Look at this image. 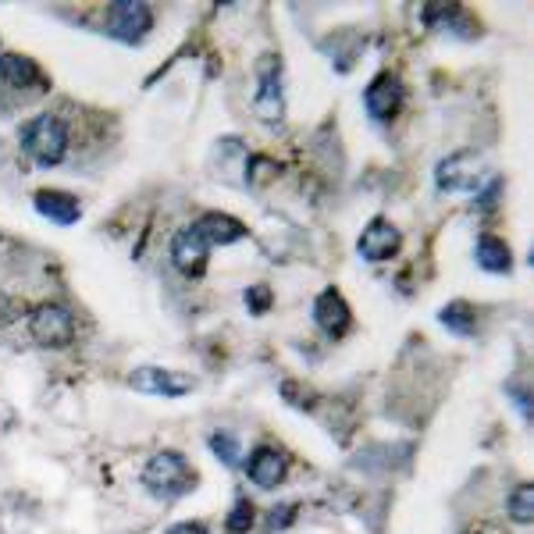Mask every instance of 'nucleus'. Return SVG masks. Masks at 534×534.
Listing matches in <instances>:
<instances>
[{
  "instance_id": "nucleus-6",
  "label": "nucleus",
  "mask_w": 534,
  "mask_h": 534,
  "mask_svg": "<svg viewBox=\"0 0 534 534\" xmlns=\"http://www.w3.org/2000/svg\"><path fill=\"white\" fill-rule=\"evenodd\" d=\"M481 175H485V168H481L478 154H470V150L445 157L435 168V182L442 193H478Z\"/></svg>"
},
{
  "instance_id": "nucleus-11",
  "label": "nucleus",
  "mask_w": 534,
  "mask_h": 534,
  "mask_svg": "<svg viewBox=\"0 0 534 534\" xmlns=\"http://www.w3.org/2000/svg\"><path fill=\"white\" fill-rule=\"evenodd\" d=\"M314 321L324 335H332V339H342V335L353 328V310H349L346 296L339 289H324L314 303Z\"/></svg>"
},
{
  "instance_id": "nucleus-8",
  "label": "nucleus",
  "mask_w": 534,
  "mask_h": 534,
  "mask_svg": "<svg viewBox=\"0 0 534 534\" xmlns=\"http://www.w3.org/2000/svg\"><path fill=\"white\" fill-rule=\"evenodd\" d=\"M171 264L178 267V275H186V278H203V275H207V264H211V246L203 243L200 235L193 232V225L178 228L175 239H171Z\"/></svg>"
},
{
  "instance_id": "nucleus-9",
  "label": "nucleus",
  "mask_w": 534,
  "mask_h": 534,
  "mask_svg": "<svg viewBox=\"0 0 534 534\" xmlns=\"http://www.w3.org/2000/svg\"><path fill=\"white\" fill-rule=\"evenodd\" d=\"M403 97H406V89H403V82H399V75L381 72L378 79L364 89V107L374 122H392L399 114V107H403Z\"/></svg>"
},
{
  "instance_id": "nucleus-23",
  "label": "nucleus",
  "mask_w": 534,
  "mask_h": 534,
  "mask_svg": "<svg viewBox=\"0 0 534 534\" xmlns=\"http://www.w3.org/2000/svg\"><path fill=\"white\" fill-rule=\"evenodd\" d=\"M243 303L250 307L253 317H260V314H267V310L275 307V292L267 289V285H250V289L243 292Z\"/></svg>"
},
{
  "instance_id": "nucleus-19",
  "label": "nucleus",
  "mask_w": 534,
  "mask_h": 534,
  "mask_svg": "<svg viewBox=\"0 0 534 534\" xmlns=\"http://www.w3.org/2000/svg\"><path fill=\"white\" fill-rule=\"evenodd\" d=\"M211 453L232 470L243 463V445H239V438H235L232 431H214V435H211Z\"/></svg>"
},
{
  "instance_id": "nucleus-24",
  "label": "nucleus",
  "mask_w": 534,
  "mask_h": 534,
  "mask_svg": "<svg viewBox=\"0 0 534 534\" xmlns=\"http://www.w3.org/2000/svg\"><path fill=\"white\" fill-rule=\"evenodd\" d=\"M296 513H300V506H296V502H282L278 510H271V517H267V527H271V534L285 531V527L296 520Z\"/></svg>"
},
{
  "instance_id": "nucleus-16",
  "label": "nucleus",
  "mask_w": 534,
  "mask_h": 534,
  "mask_svg": "<svg viewBox=\"0 0 534 534\" xmlns=\"http://www.w3.org/2000/svg\"><path fill=\"white\" fill-rule=\"evenodd\" d=\"M474 260H478V267L488 271V275H510L513 271L510 243H506L502 235H492V232H485L478 243H474Z\"/></svg>"
},
{
  "instance_id": "nucleus-26",
  "label": "nucleus",
  "mask_w": 534,
  "mask_h": 534,
  "mask_svg": "<svg viewBox=\"0 0 534 534\" xmlns=\"http://www.w3.org/2000/svg\"><path fill=\"white\" fill-rule=\"evenodd\" d=\"M510 399L520 406V413H524L527 421L534 417V406H531V399H527V389H520V385H510Z\"/></svg>"
},
{
  "instance_id": "nucleus-12",
  "label": "nucleus",
  "mask_w": 534,
  "mask_h": 534,
  "mask_svg": "<svg viewBox=\"0 0 534 534\" xmlns=\"http://www.w3.org/2000/svg\"><path fill=\"white\" fill-rule=\"evenodd\" d=\"M0 82H4L8 89H18V93L50 86V79L43 75V68L36 65L33 57H25V54H0Z\"/></svg>"
},
{
  "instance_id": "nucleus-3",
  "label": "nucleus",
  "mask_w": 534,
  "mask_h": 534,
  "mask_svg": "<svg viewBox=\"0 0 534 534\" xmlns=\"http://www.w3.org/2000/svg\"><path fill=\"white\" fill-rule=\"evenodd\" d=\"M104 33L125 47H139L154 33V11L143 0H118L104 11Z\"/></svg>"
},
{
  "instance_id": "nucleus-25",
  "label": "nucleus",
  "mask_w": 534,
  "mask_h": 534,
  "mask_svg": "<svg viewBox=\"0 0 534 534\" xmlns=\"http://www.w3.org/2000/svg\"><path fill=\"white\" fill-rule=\"evenodd\" d=\"M502 189H506V182H502V178L495 175L485 189H478L481 196H478V200H474V207H478V211H492V207H495V200H499V196H502Z\"/></svg>"
},
{
  "instance_id": "nucleus-2",
  "label": "nucleus",
  "mask_w": 534,
  "mask_h": 534,
  "mask_svg": "<svg viewBox=\"0 0 534 534\" xmlns=\"http://www.w3.org/2000/svg\"><path fill=\"white\" fill-rule=\"evenodd\" d=\"M143 488L154 499L175 502L196 488V474L182 453H154L143 467Z\"/></svg>"
},
{
  "instance_id": "nucleus-10",
  "label": "nucleus",
  "mask_w": 534,
  "mask_h": 534,
  "mask_svg": "<svg viewBox=\"0 0 534 534\" xmlns=\"http://www.w3.org/2000/svg\"><path fill=\"white\" fill-rule=\"evenodd\" d=\"M399 246H403V235H399V228L385 218H374L371 225L360 232V239H356V253L364 260H371V264L396 257Z\"/></svg>"
},
{
  "instance_id": "nucleus-14",
  "label": "nucleus",
  "mask_w": 534,
  "mask_h": 534,
  "mask_svg": "<svg viewBox=\"0 0 534 534\" xmlns=\"http://www.w3.org/2000/svg\"><path fill=\"white\" fill-rule=\"evenodd\" d=\"M33 207L40 218L54 221V225H75L82 218V203L65 189H40L33 196Z\"/></svg>"
},
{
  "instance_id": "nucleus-22",
  "label": "nucleus",
  "mask_w": 534,
  "mask_h": 534,
  "mask_svg": "<svg viewBox=\"0 0 534 534\" xmlns=\"http://www.w3.org/2000/svg\"><path fill=\"white\" fill-rule=\"evenodd\" d=\"M253 520H257V510H253V502L250 499H239L232 506V513H228V520H225V527H228V534H246L253 527Z\"/></svg>"
},
{
  "instance_id": "nucleus-15",
  "label": "nucleus",
  "mask_w": 534,
  "mask_h": 534,
  "mask_svg": "<svg viewBox=\"0 0 534 534\" xmlns=\"http://www.w3.org/2000/svg\"><path fill=\"white\" fill-rule=\"evenodd\" d=\"M285 470H289V460L278 449H271V445L253 449L250 463H246V474H250V481L257 488H278L285 481Z\"/></svg>"
},
{
  "instance_id": "nucleus-1",
  "label": "nucleus",
  "mask_w": 534,
  "mask_h": 534,
  "mask_svg": "<svg viewBox=\"0 0 534 534\" xmlns=\"http://www.w3.org/2000/svg\"><path fill=\"white\" fill-rule=\"evenodd\" d=\"M18 143H22L25 157H33L40 168H57L68 157L72 129L57 114H36L18 129Z\"/></svg>"
},
{
  "instance_id": "nucleus-17",
  "label": "nucleus",
  "mask_w": 534,
  "mask_h": 534,
  "mask_svg": "<svg viewBox=\"0 0 534 534\" xmlns=\"http://www.w3.org/2000/svg\"><path fill=\"white\" fill-rule=\"evenodd\" d=\"M421 18L428 29H453L460 36H478V25H470V15H463L460 4H424Z\"/></svg>"
},
{
  "instance_id": "nucleus-7",
  "label": "nucleus",
  "mask_w": 534,
  "mask_h": 534,
  "mask_svg": "<svg viewBox=\"0 0 534 534\" xmlns=\"http://www.w3.org/2000/svg\"><path fill=\"white\" fill-rule=\"evenodd\" d=\"M129 385L143 396H164V399H178L189 396L196 389V378L178 371H164V367H139L129 374Z\"/></svg>"
},
{
  "instance_id": "nucleus-13",
  "label": "nucleus",
  "mask_w": 534,
  "mask_h": 534,
  "mask_svg": "<svg viewBox=\"0 0 534 534\" xmlns=\"http://www.w3.org/2000/svg\"><path fill=\"white\" fill-rule=\"evenodd\" d=\"M193 232L200 235L211 250H218V246H232V243H239V239H246L243 221L232 218V214H221V211H211V214H203V218H196Z\"/></svg>"
},
{
  "instance_id": "nucleus-21",
  "label": "nucleus",
  "mask_w": 534,
  "mask_h": 534,
  "mask_svg": "<svg viewBox=\"0 0 534 534\" xmlns=\"http://www.w3.org/2000/svg\"><path fill=\"white\" fill-rule=\"evenodd\" d=\"M271 175H278V164L271 161V157H250V161H246L243 186L260 189V186H264V178H271Z\"/></svg>"
},
{
  "instance_id": "nucleus-4",
  "label": "nucleus",
  "mask_w": 534,
  "mask_h": 534,
  "mask_svg": "<svg viewBox=\"0 0 534 534\" xmlns=\"http://www.w3.org/2000/svg\"><path fill=\"white\" fill-rule=\"evenodd\" d=\"M253 111L260 122L282 125L285 118V86H282V61L275 54L260 57L257 65V93H253Z\"/></svg>"
},
{
  "instance_id": "nucleus-18",
  "label": "nucleus",
  "mask_w": 534,
  "mask_h": 534,
  "mask_svg": "<svg viewBox=\"0 0 534 534\" xmlns=\"http://www.w3.org/2000/svg\"><path fill=\"white\" fill-rule=\"evenodd\" d=\"M438 321H442L453 335H460V339H470V335H474V328H478L474 307H470V303H463V300L445 303V307L438 310Z\"/></svg>"
},
{
  "instance_id": "nucleus-20",
  "label": "nucleus",
  "mask_w": 534,
  "mask_h": 534,
  "mask_svg": "<svg viewBox=\"0 0 534 534\" xmlns=\"http://www.w3.org/2000/svg\"><path fill=\"white\" fill-rule=\"evenodd\" d=\"M510 520L513 524H531V517H534V488L531 485H517L513 488V495H510Z\"/></svg>"
},
{
  "instance_id": "nucleus-5",
  "label": "nucleus",
  "mask_w": 534,
  "mask_h": 534,
  "mask_svg": "<svg viewBox=\"0 0 534 534\" xmlns=\"http://www.w3.org/2000/svg\"><path fill=\"white\" fill-rule=\"evenodd\" d=\"M29 335L36 339V346L47 349H65L75 339V317L61 303H40L29 314Z\"/></svg>"
},
{
  "instance_id": "nucleus-27",
  "label": "nucleus",
  "mask_w": 534,
  "mask_h": 534,
  "mask_svg": "<svg viewBox=\"0 0 534 534\" xmlns=\"http://www.w3.org/2000/svg\"><path fill=\"white\" fill-rule=\"evenodd\" d=\"M168 534H211L203 524H175Z\"/></svg>"
}]
</instances>
